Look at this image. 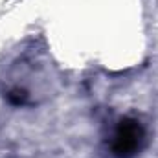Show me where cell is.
Wrapping results in <instances>:
<instances>
[{
    "mask_svg": "<svg viewBox=\"0 0 158 158\" xmlns=\"http://www.w3.org/2000/svg\"><path fill=\"white\" fill-rule=\"evenodd\" d=\"M145 127L132 116L119 118L109 136V149L116 158H134L145 145Z\"/></svg>",
    "mask_w": 158,
    "mask_h": 158,
    "instance_id": "cell-1",
    "label": "cell"
}]
</instances>
